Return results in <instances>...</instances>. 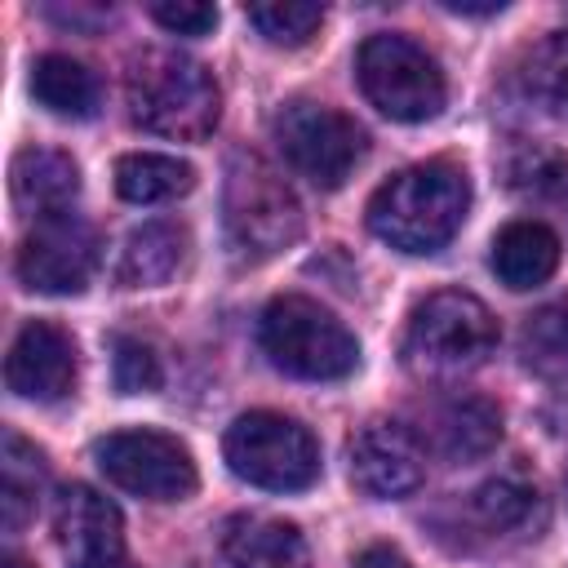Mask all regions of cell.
I'll use <instances>...</instances> for the list:
<instances>
[{"mask_svg": "<svg viewBox=\"0 0 568 568\" xmlns=\"http://www.w3.org/2000/svg\"><path fill=\"white\" fill-rule=\"evenodd\" d=\"M444 9H453V13H501V4H462V0H448Z\"/></svg>", "mask_w": 568, "mask_h": 568, "instance_id": "f1b7e54d", "label": "cell"}, {"mask_svg": "<svg viewBox=\"0 0 568 568\" xmlns=\"http://www.w3.org/2000/svg\"><path fill=\"white\" fill-rule=\"evenodd\" d=\"M324 22V4H293V0H275V4H248V27L280 49H297L306 44Z\"/></svg>", "mask_w": 568, "mask_h": 568, "instance_id": "d4e9b609", "label": "cell"}, {"mask_svg": "<svg viewBox=\"0 0 568 568\" xmlns=\"http://www.w3.org/2000/svg\"><path fill=\"white\" fill-rule=\"evenodd\" d=\"M524 368L546 382H568V302L537 306L519 328Z\"/></svg>", "mask_w": 568, "mask_h": 568, "instance_id": "7402d4cb", "label": "cell"}, {"mask_svg": "<svg viewBox=\"0 0 568 568\" xmlns=\"http://www.w3.org/2000/svg\"><path fill=\"white\" fill-rule=\"evenodd\" d=\"M528 93L559 120H568V31H550L524 67Z\"/></svg>", "mask_w": 568, "mask_h": 568, "instance_id": "cb8c5ba5", "label": "cell"}, {"mask_svg": "<svg viewBox=\"0 0 568 568\" xmlns=\"http://www.w3.org/2000/svg\"><path fill=\"white\" fill-rule=\"evenodd\" d=\"M222 222L235 257L266 262L302 235V204L271 160H262L257 151H240L226 164Z\"/></svg>", "mask_w": 568, "mask_h": 568, "instance_id": "5b68a950", "label": "cell"}, {"mask_svg": "<svg viewBox=\"0 0 568 568\" xmlns=\"http://www.w3.org/2000/svg\"><path fill=\"white\" fill-rule=\"evenodd\" d=\"M488 266L493 275L524 293V288H537L555 275L559 266V235L537 222V217H519V222H506L497 235H493V253H488Z\"/></svg>", "mask_w": 568, "mask_h": 568, "instance_id": "e0dca14e", "label": "cell"}, {"mask_svg": "<svg viewBox=\"0 0 568 568\" xmlns=\"http://www.w3.org/2000/svg\"><path fill=\"white\" fill-rule=\"evenodd\" d=\"M182 253H186L182 226H173V222H142L120 244L115 284L120 288H155V284L173 280V271L182 266Z\"/></svg>", "mask_w": 568, "mask_h": 568, "instance_id": "d6986e66", "label": "cell"}, {"mask_svg": "<svg viewBox=\"0 0 568 568\" xmlns=\"http://www.w3.org/2000/svg\"><path fill=\"white\" fill-rule=\"evenodd\" d=\"M470 209V178L453 160H422L386 178L368 200V231L408 253L426 257L439 253L466 222Z\"/></svg>", "mask_w": 568, "mask_h": 568, "instance_id": "6da1fadb", "label": "cell"}, {"mask_svg": "<svg viewBox=\"0 0 568 568\" xmlns=\"http://www.w3.org/2000/svg\"><path fill=\"white\" fill-rule=\"evenodd\" d=\"M0 568H27V564H22V559H13V555H9V559H4V564H0Z\"/></svg>", "mask_w": 568, "mask_h": 568, "instance_id": "f546056e", "label": "cell"}, {"mask_svg": "<svg viewBox=\"0 0 568 568\" xmlns=\"http://www.w3.org/2000/svg\"><path fill=\"white\" fill-rule=\"evenodd\" d=\"M222 453L235 479L266 493H302L320 479L315 435L297 417H284L271 408L240 413L222 439Z\"/></svg>", "mask_w": 568, "mask_h": 568, "instance_id": "52a82bcc", "label": "cell"}, {"mask_svg": "<svg viewBox=\"0 0 568 568\" xmlns=\"http://www.w3.org/2000/svg\"><path fill=\"white\" fill-rule=\"evenodd\" d=\"M466 515L488 541H528L546 524V497L524 475H497L470 493Z\"/></svg>", "mask_w": 568, "mask_h": 568, "instance_id": "9a60e30c", "label": "cell"}, {"mask_svg": "<svg viewBox=\"0 0 568 568\" xmlns=\"http://www.w3.org/2000/svg\"><path fill=\"white\" fill-rule=\"evenodd\" d=\"M9 191H13V204L27 217L44 222V217L71 213V204L80 195V169H75V160L67 151L27 146L9 164Z\"/></svg>", "mask_w": 568, "mask_h": 568, "instance_id": "2e32d148", "label": "cell"}, {"mask_svg": "<svg viewBox=\"0 0 568 568\" xmlns=\"http://www.w3.org/2000/svg\"><path fill=\"white\" fill-rule=\"evenodd\" d=\"M222 568H311V546L297 524L275 515H235L217 541Z\"/></svg>", "mask_w": 568, "mask_h": 568, "instance_id": "5bb4252c", "label": "cell"}, {"mask_svg": "<svg viewBox=\"0 0 568 568\" xmlns=\"http://www.w3.org/2000/svg\"><path fill=\"white\" fill-rule=\"evenodd\" d=\"M31 98L58 120H89L102 102V89L84 62L67 53H40L31 67Z\"/></svg>", "mask_w": 568, "mask_h": 568, "instance_id": "ffe728a7", "label": "cell"}, {"mask_svg": "<svg viewBox=\"0 0 568 568\" xmlns=\"http://www.w3.org/2000/svg\"><path fill=\"white\" fill-rule=\"evenodd\" d=\"M195 186V169L178 155H160V151H133L115 160V191L129 204H164L178 200Z\"/></svg>", "mask_w": 568, "mask_h": 568, "instance_id": "44dd1931", "label": "cell"}, {"mask_svg": "<svg viewBox=\"0 0 568 568\" xmlns=\"http://www.w3.org/2000/svg\"><path fill=\"white\" fill-rule=\"evenodd\" d=\"M146 13L173 36H209L217 27V9L200 0H155Z\"/></svg>", "mask_w": 568, "mask_h": 568, "instance_id": "4316f807", "label": "cell"}, {"mask_svg": "<svg viewBox=\"0 0 568 568\" xmlns=\"http://www.w3.org/2000/svg\"><path fill=\"white\" fill-rule=\"evenodd\" d=\"M346 462H351L355 488L377 497V501L408 497L426 479V448L399 422H368V426H359L351 448H346Z\"/></svg>", "mask_w": 568, "mask_h": 568, "instance_id": "8fae6325", "label": "cell"}, {"mask_svg": "<svg viewBox=\"0 0 568 568\" xmlns=\"http://www.w3.org/2000/svg\"><path fill=\"white\" fill-rule=\"evenodd\" d=\"M98 248H102L98 231L84 217L75 213L44 217L18 248V280L31 293H49V297L84 293V284L98 271Z\"/></svg>", "mask_w": 568, "mask_h": 568, "instance_id": "30bf717a", "label": "cell"}, {"mask_svg": "<svg viewBox=\"0 0 568 568\" xmlns=\"http://www.w3.org/2000/svg\"><path fill=\"white\" fill-rule=\"evenodd\" d=\"M351 568H413V564H408L404 550H395V546H364V550L351 559Z\"/></svg>", "mask_w": 568, "mask_h": 568, "instance_id": "83f0119b", "label": "cell"}, {"mask_svg": "<svg viewBox=\"0 0 568 568\" xmlns=\"http://www.w3.org/2000/svg\"><path fill=\"white\" fill-rule=\"evenodd\" d=\"M355 80L368 106H377L386 120H399V124L435 120L448 98L435 53H426V44L399 31H377L359 44Z\"/></svg>", "mask_w": 568, "mask_h": 568, "instance_id": "8992f818", "label": "cell"}, {"mask_svg": "<svg viewBox=\"0 0 568 568\" xmlns=\"http://www.w3.org/2000/svg\"><path fill=\"white\" fill-rule=\"evenodd\" d=\"M257 342L280 373L302 382H342L359 368L355 333L328 306L302 293H284L266 302L257 320Z\"/></svg>", "mask_w": 568, "mask_h": 568, "instance_id": "277c9868", "label": "cell"}, {"mask_svg": "<svg viewBox=\"0 0 568 568\" xmlns=\"http://www.w3.org/2000/svg\"><path fill=\"white\" fill-rule=\"evenodd\" d=\"M53 532L67 555V568H129L124 519H120L115 501L89 484H71L58 493Z\"/></svg>", "mask_w": 568, "mask_h": 568, "instance_id": "7c38bea8", "label": "cell"}, {"mask_svg": "<svg viewBox=\"0 0 568 568\" xmlns=\"http://www.w3.org/2000/svg\"><path fill=\"white\" fill-rule=\"evenodd\" d=\"M75 373H80V355L67 328L49 320H31L18 328L9 359H4V386L18 399L58 404L75 390Z\"/></svg>", "mask_w": 568, "mask_h": 568, "instance_id": "4fadbf2b", "label": "cell"}, {"mask_svg": "<svg viewBox=\"0 0 568 568\" xmlns=\"http://www.w3.org/2000/svg\"><path fill=\"white\" fill-rule=\"evenodd\" d=\"M497 439H501V413L479 395L444 399L426 426V444L444 462H479L497 448Z\"/></svg>", "mask_w": 568, "mask_h": 568, "instance_id": "ac0fdd59", "label": "cell"}, {"mask_svg": "<svg viewBox=\"0 0 568 568\" xmlns=\"http://www.w3.org/2000/svg\"><path fill=\"white\" fill-rule=\"evenodd\" d=\"M124 98L133 124L173 142H200L222 120V89L204 62L178 49H146L129 62Z\"/></svg>", "mask_w": 568, "mask_h": 568, "instance_id": "7a4b0ae2", "label": "cell"}, {"mask_svg": "<svg viewBox=\"0 0 568 568\" xmlns=\"http://www.w3.org/2000/svg\"><path fill=\"white\" fill-rule=\"evenodd\" d=\"M93 462L106 484L146 497V501H182L195 493V457L178 435L164 430H111L93 444Z\"/></svg>", "mask_w": 568, "mask_h": 568, "instance_id": "9c48e42d", "label": "cell"}, {"mask_svg": "<svg viewBox=\"0 0 568 568\" xmlns=\"http://www.w3.org/2000/svg\"><path fill=\"white\" fill-rule=\"evenodd\" d=\"M497 346L493 311L466 288H439L413 306L404 333V364L422 382H457L475 373Z\"/></svg>", "mask_w": 568, "mask_h": 568, "instance_id": "3957f363", "label": "cell"}, {"mask_svg": "<svg viewBox=\"0 0 568 568\" xmlns=\"http://www.w3.org/2000/svg\"><path fill=\"white\" fill-rule=\"evenodd\" d=\"M271 133H275L284 164L320 191L342 186L368 151L364 129L346 111L324 106V102H306V98L280 106V115L271 120Z\"/></svg>", "mask_w": 568, "mask_h": 568, "instance_id": "ba28073f", "label": "cell"}, {"mask_svg": "<svg viewBox=\"0 0 568 568\" xmlns=\"http://www.w3.org/2000/svg\"><path fill=\"white\" fill-rule=\"evenodd\" d=\"M111 377H115V390L120 395H146L160 386V359L146 342L138 337H115L111 342Z\"/></svg>", "mask_w": 568, "mask_h": 568, "instance_id": "484cf974", "label": "cell"}, {"mask_svg": "<svg viewBox=\"0 0 568 568\" xmlns=\"http://www.w3.org/2000/svg\"><path fill=\"white\" fill-rule=\"evenodd\" d=\"M44 488V457L36 453V444H27L18 430L4 435V484H0V506H4V528L18 532L27 524V515L36 510Z\"/></svg>", "mask_w": 568, "mask_h": 568, "instance_id": "603a6c76", "label": "cell"}]
</instances>
